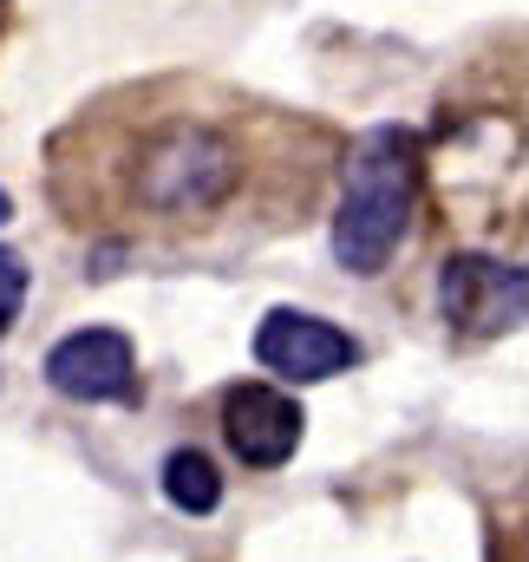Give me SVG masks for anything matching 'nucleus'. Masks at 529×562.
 <instances>
[{
  "label": "nucleus",
  "instance_id": "1",
  "mask_svg": "<svg viewBox=\"0 0 529 562\" xmlns=\"http://www.w3.org/2000/svg\"><path fill=\"white\" fill-rule=\"evenodd\" d=\"M243 190V144L216 119L164 112L125 144V203L164 223H203Z\"/></svg>",
  "mask_w": 529,
  "mask_h": 562
},
{
  "label": "nucleus",
  "instance_id": "2",
  "mask_svg": "<svg viewBox=\"0 0 529 562\" xmlns=\"http://www.w3.org/2000/svg\"><path fill=\"white\" fill-rule=\"evenodd\" d=\"M412 138L398 125H380L353 144L347 157V190H340V216H334V256L347 276H380L405 243L412 223Z\"/></svg>",
  "mask_w": 529,
  "mask_h": 562
},
{
  "label": "nucleus",
  "instance_id": "3",
  "mask_svg": "<svg viewBox=\"0 0 529 562\" xmlns=\"http://www.w3.org/2000/svg\"><path fill=\"white\" fill-rule=\"evenodd\" d=\"M529 281L517 262H497V256H451L444 276H438V307L451 321V334L464 340H497L524 321Z\"/></svg>",
  "mask_w": 529,
  "mask_h": 562
},
{
  "label": "nucleus",
  "instance_id": "4",
  "mask_svg": "<svg viewBox=\"0 0 529 562\" xmlns=\"http://www.w3.org/2000/svg\"><path fill=\"white\" fill-rule=\"evenodd\" d=\"M360 360V340L340 334L327 314H301V307H268L262 327H256V367L274 380H294V386H314V380H334Z\"/></svg>",
  "mask_w": 529,
  "mask_h": 562
},
{
  "label": "nucleus",
  "instance_id": "5",
  "mask_svg": "<svg viewBox=\"0 0 529 562\" xmlns=\"http://www.w3.org/2000/svg\"><path fill=\"white\" fill-rule=\"evenodd\" d=\"M46 380L66 400L105 406V400H132L137 393V353L119 327H79L46 353Z\"/></svg>",
  "mask_w": 529,
  "mask_h": 562
},
{
  "label": "nucleus",
  "instance_id": "6",
  "mask_svg": "<svg viewBox=\"0 0 529 562\" xmlns=\"http://www.w3.org/2000/svg\"><path fill=\"white\" fill-rule=\"evenodd\" d=\"M301 431H307V413L288 393L256 386V380L249 386H229V400H223V438H229V451L249 471H281L294 458Z\"/></svg>",
  "mask_w": 529,
  "mask_h": 562
},
{
  "label": "nucleus",
  "instance_id": "7",
  "mask_svg": "<svg viewBox=\"0 0 529 562\" xmlns=\"http://www.w3.org/2000/svg\"><path fill=\"white\" fill-rule=\"evenodd\" d=\"M164 497H170L183 517H210V510L223 504V477H216L210 451H196V445L170 451V458H164Z\"/></svg>",
  "mask_w": 529,
  "mask_h": 562
},
{
  "label": "nucleus",
  "instance_id": "8",
  "mask_svg": "<svg viewBox=\"0 0 529 562\" xmlns=\"http://www.w3.org/2000/svg\"><path fill=\"white\" fill-rule=\"evenodd\" d=\"M20 301H26V256L20 249H0V340L20 321Z\"/></svg>",
  "mask_w": 529,
  "mask_h": 562
},
{
  "label": "nucleus",
  "instance_id": "9",
  "mask_svg": "<svg viewBox=\"0 0 529 562\" xmlns=\"http://www.w3.org/2000/svg\"><path fill=\"white\" fill-rule=\"evenodd\" d=\"M7 216H13V196H7V190H0V223H7Z\"/></svg>",
  "mask_w": 529,
  "mask_h": 562
}]
</instances>
